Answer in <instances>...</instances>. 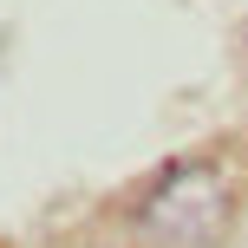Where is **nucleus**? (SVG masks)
<instances>
[{
  "label": "nucleus",
  "mask_w": 248,
  "mask_h": 248,
  "mask_svg": "<svg viewBox=\"0 0 248 248\" xmlns=\"http://www.w3.org/2000/svg\"><path fill=\"white\" fill-rule=\"evenodd\" d=\"M235 209V183L216 157H183L144 189L137 202V242L144 248H209Z\"/></svg>",
  "instance_id": "nucleus-1"
}]
</instances>
